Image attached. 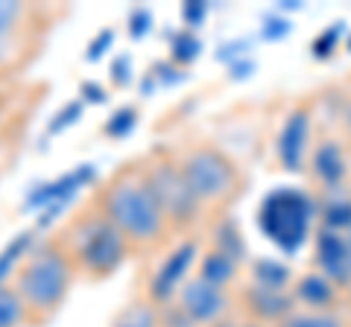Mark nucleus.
Returning a JSON list of instances; mask_svg holds the SVG:
<instances>
[{"instance_id":"nucleus-1","label":"nucleus","mask_w":351,"mask_h":327,"mask_svg":"<svg viewBox=\"0 0 351 327\" xmlns=\"http://www.w3.org/2000/svg\"><path fill=\"white\" fill-rule=\"evenodd\" d=\"M103 216L129 243H152L164 231V213L149 193L144 172H123L103 193Z\"/></svg>"},{"instance_id":"nucleus-2","label":"nucleus","mask_w":351,"mask_h":327,"mask_svg":"<svg viewBox=\"0 0 351 327\" xmlns=\"http://www.w3.org/2000/svg\"><path fill=\"white\" fill-rule=\"evenodd\" d=\"M313 222V202L311 196L295 187H276L263 196L258 208L261 234L278 246L284 254H295L311 237Z\"/></svg>"},{"instance_id":"nucleus-3","label":"nucleus","mask_w":351,"mask_h":327,"mask_svg":"<svg viewBox=\"0 0 351 327\" xmlns=\"http://www.w3.org/2000/svg\"><path fill=\"white\" fill-rule=\"evenodd\" d=\"M71 278H73V266L64 252L59 248H41L32 254L24 269L18 272V296L24 298L29 313L38 315H50L59 310V304L64 301L71 289Z\"/></svg>"},{"instance_id":"nucleus-4","label":"nucleus","mask_w":351,"mask_h":327,"mask_svg":"<svg viewBox=\"0 0 351 327\" xmlns=\"http://www.w3.org/2000/svg\"><path fill=\"white\" fill-rule=\"evenodd\" d=\"M129 239L106 220V216H91L80 225V234L73 239V254L82 269L94 278H106L126 260Z\"/></svg>"},{"instance_id":"nucleus-5","label":"nucleus","mask_w":351,"mask_h":327,"mask_svg":"<svg viewBox=\"0 0 351 327\" xmlns=\"http://www.w3.org/2000/svg\"><path fill=\"white\" fill-rule=\"evenodd\" d=\"M97 181V167L94 164H80L68 172H62L59 179H50L44 184H36L27 199H24V211H38L36 216V228L44 231L62 216V211L80 196L85 187H91Z\"/></svg>"},{"instance_id":"nucleus-6","label":"nucleus","mask_w":351,"mask_h":327,"mask_svg":"<svg viewBox=\"0 0 351 327\" xmlns=\"http://www.w3.org/2000/svg\"><path fill=\"white\" fill-rule=\"evenodd\" d=\"M182 176L188 181L191 193L202 202H217L228 196L237 184V170L223 152H217L211 146L193 149L182 164Z\"/></svg>"},{"instance_id":"nucleus-7","label":"nucleus","mask_w":351,"mask_h":327,"mask_svg":"<svg viewBox=\"0 0 351 327\" xmlns=\"http://www.w3.org/2000/svg\"><path fill=\"white\" fill-rule=\"evenodd\" d=\"M144 181L149 193L156 196L158 208L164 213V220H170L176 225H188L196 220V211H199V199L191 193L188 181L182 176V167L176 164H156L152 170L144 172Z\"/></svg>"},{"instance_id":"nucleus-8","label":"nucleus","mask_w":351,"mask_h":327,"mask_svg":"<svg viewBox=\"0 0 351 327\" xmlns=\"http://www.w3.org/2000/svg\"><path fill=\"white\" fill-rule=\"evenodd\" d=\"M196 260V243H182L176 246L173 252L161 260L158 272L149 278V301L152 304H167L176 292L184 287V278H188V272Z\"/></svg>"},{"instance_id":"nucleus-9","label":"nucleus","mask_w":351,"mask_h":327,"mask_svg":"<svg viewBox=\"0 0 351 327\" xmlns=\"http://www.w3.org/2000/svg\"><path fill=\"white\" fill-rule=\"evenodd\" d=\"M226 292L202 278L184 283L179 292V307L191 315L193 324H217L219 315L226 313Z\"/></svg>"},{"instance_id":"nucleus-10","label":"nucleus","mask_w":351,"mask_h":327,"mask_svg":"<svg viewBox=\"0 0 351 327\" xmlns=\"http://www.w3.org/2000/svg\"><path fill=\"white\" fill-rule=\"evenodd\" d=\"M316 260L322 266V275L328 280L348 283L351 280V254H348V237L346 231L322 228L316 234Z\"/></svg>"},{"instance_id":"nucleus-11","label":"nucleus","mask_w":351,"mask_h":327,"mask_svg":"<svg viewBox=\"0 0 351 327\" xmlns=\"http://www.w3.org/2000/svg\"><path fill=\"white\" fill-rule=\"evenodd\" d=\"M307 138H311V120L307 112H293L284 123L281 135H278V158L281 167L290 172H299L304 164V152H307Z\"/></svg>"},{"instance_id":"nucleus-12","label":"nucleus","mask_w":351,"mask_h":327,"mask_svg":"<svg viewBox=\"0 0 351 327\" xmlns=\"http://www.w3.org/2000/svg\"><path fill=\"white\" fill-rule=\"evenodd\" d=\"M249 307L261 322H284L293 310V298L287 292H278V289L252 287L249 289Z\"/></svg>"},{"instance_id":"nucleus-13","label":"nucleus","mask_w":351,"mask_h":327,"mask_svg":"<svg viewBox=\"0 0 351 327\" xmlns=\"http://www.w3.org/2000/svg\"><path fill=\"white\" fill-rule=\"evenodd\" d=\"M313 172L319 176L322 184H328V187H334V184L343 181V176H346V155H343V149H339L334 140H325V144L316 146V152H313Z\"/></svg>"},{"instance_id":"nucleus-14","label":"nucleus","mask_w":351,"mask_h":327,"mask_svg":"<svg viewBox=\"0 0 351 327\" xmlns=\"http://www.w3.org/2000/svg\"><path fill=\"white\" fill-rule=\"evenodd\" d=\"M295 298L304 301L307 307H316V313H322L334 301V283L325 275H304L295 283Z\"/></svg>"},{"instance_id":"nucleus-15","label":"nucleus","mask_w":351,"mask_h":327,"mask_svg":"<svg viewBox=\"0 0 351 327\" xmlns=\"http://www.w3.org/2000/svg\"><path fill=\"white\" fill-rule=\"evenodd\" d=\"M234 275H237V260H234V257H228V254H223V252H217V248L202 257L199 278L208 280L211 287L226 289V283H232Z\"/></svg>"},{"instance_id":"nucleus-16","label":"nucleus","mask_w":351,"mask_h":327,"mask_svg":"<svg viewBox=\"0 0 351 327\" xmlns=\"http://www.w3.org/2000/svg\"><path fill=\"white\" fill-rule=\"evenodd\" d=\"M32 239H36V231H21V234H15L9 243L0 248V289L6 287V280H9V275L18 269V263L24 260V254L32 248Z\"/></svg>"},{"instance_id":"nucleus-17","label":"nucleus","mask_w":351,"mask_h":327,"mask_svg":"<svg viewBox=\"0 0 351 327\" xmlns=\"http://www.w3.org/2000/svg\"><path fill=\"white\" fill-rule=\"evenodd\" d=\"M252 278H255V287H263V289L287 292L290 287V269L278 263V260H267V257L252 266Z\"/></svg>"},{"instance_id":"nucleus-18","label":"nucleus","mask_w":351,"mask_h":327,"mask_svg":"<svg viewBox=\"0 0 351 327\" xmlns=\"http://www.w3.org/2000/svg\"><path fill=\"white\" fill-rule=\"evenodd\" d=\"M199 53H202V38L196 36V32L191 29H179V32H173L170 36V62L173 64H191L199 59Z\"/></svg>"},{"instance_id":"nucleus-19","label":"nucleus","mask_w":351,"mask_h":327,"mask_svg":"<svg viewBox=\"0 0 351 327\" xmlns=\"http://www.w3.org/2000/svg\"><path fill=\"white\" fill-rule=\"evenodd\" d=\"M27 304L18 296V289L3 287L0 289V327H21L27 322Z\"/></svg>"},{"instance_id":"nucleus-20","label":"nucleus","mask_w":351,"mask_h":327,"mask_svg":"<svg viewBox=\"0 0 351 327\" xmlns=\"http://www.w3.org/2000/svg\"><path fill=\"white\" fill-rule=\"evenodd\" d=\"M138 123V108L135 105H120L117 112H112V117L103 123V135L112 140H123L132 135V129Z\"/></svg>"},{"instance_id":"nucleus-21","label":"nucleus","mask_w":351,"mask_h":327,"mask_svg":"<svg viewBox=\"0 0 351 327\" xmlns=\"http://www.w3.org/2000/svg\"><path fill=\"white\" fill-rule=\"evenodd\" d=\"M114 327H161L158 324V310L152 307V304H132V307H126L123 313L117 315Z\"/></svg>"},{"instance_id":"nucleus-22","label":"nucleus","mask_w":351,"mask_h":327,"mask_svg":"<svg viewBox=\"0 0 351 327\" xmlns=\"http://www.w3.org/2000/svg\"><path fill=\"white\" fill-rule=\"evenodd\" d=\"M82 114H85V103L82 100H73L68 105H62V112H56L50 117L47 135H59V132H64V129H71L73 123H80Z\"/></svg>"},{"instance_id":"nucleus-23","label":"nucleus","mask_w":351,"mask_h":327,"mask_svg":"<svg viewBox=\"0 0 351 327\" xmlns=\"http://www.w3.org/2000/svg\"><path fill=\"white\" fill-rule=\"evenodd\" d=\"M325 225L334 231H351V202L348 199H331L325 205Z\"/></svg>"},{"instance_id":"nucleus-24","label":"nucleus","mask_w":351,"mask_h":327,"mask_svg":"<svg viewBox=\"0 0 351 327\" xmlns=\"http://www.w3.org/2000/svg\"><path fill=\"white\" fill-rule=\"evenodd\" d=\"M281 327H343V322L331 313H290Z\"/></svg>"},{"instance_id":"nucleus-25","label":"nucleus","mask_w":351,"mask_h":327,"mask_svg":"<svg viewBox=\"0 0 351 327\" xmlns=\"http://www.w3.org/2000/svg\"><path fill=\"white\" fill-rule=\"evenodd\" d=\"M217 252H223V254L234 257V260H240V254H243V239H240L237 228L232 222L217 228Z\"/></svg>"},{"instance_id":"nucleus-26","label":"nucleus","mask_w":351,"mask_h":327,"mask_svg":"<svg viewBox=\"0 0 351 327\" xmlns=\"http://www.w3.org/2000/svg\"><path fill=\"white\" fill-rule=\"evenodd\" d=\"M152 24H156V15L149 12L147 6H135L129 12V18H126V27H129V38H135V41H141L147 36V32L152 29Z\"/></svg>"},{"instance_id":"nucleus-27","label":"nucleus","mask_w":351,"mask_h":327,"mask_svg":"<svg viewBox=\"0 0 351 327\" xmlns=\"http://www.w3.org/2000/svg\"><path fill=\"white\" fill-rule=\"evenodd\" d=\"M108 79H112L114 88H126L132 82V56L129 53H117L108 64Z\"/></svg>"},{"instance_id":"nucleus-28","label":"nucleus","mask_w":351,"mask_h":327,"mask_svg":"<svg viewBox=\"0 0 351 327\" xmlns=\"http://www.w3.org/2000/svg\"><path fill=\"white\" fill-rule=\"evenodd\" d=\"M339 36H343V24H331L322 36H316L313 38V56H319V59L331 56V53L337 50V44H339Z\"/></svg>"},{"instance_id":"nucleus-29","label":"nucleus","mask_w":351,"mask_h":327,"mask_svg":"<svg viewBox=\"0 0 351 327\" xmlns=\"http://www.w3.org/2000/svg\"><path fill=\"white\" fill-rule=\"evenodd\" d=\"M24 18V6L12 0H0V36H12V29Z\"/></svg>"},{"instance_id":"nucleus-30","label":"nucleus","mask_w":351,"mask_h":327,"mask_svg":"<svg viewBox=\"0 0 351 327\" xmlns=\"http://www.w3.org/2000/svg\"><path fill=\"white\" fill-rule=\"evenodd\" d=\"M112 44H114V29H112V27H106V29L97 32L91 41H88L85 59H88V62H100V59L106 56V50H112Z\"/></svg>"},{"instance_id":"nucleus-31","label":"nucleus","mask_w":351,"mask_h":327,"mask_svg":"<svg viewBox=\"0 0 351 327\" xmlns=\"http://www.w3.org/2000/svg\"><path fill=\"white\" fill-rule=\"evenodd\" d=\"M290 29H293V24L287 18H281V15H267L263 18V38L267 41H281V38H287L290 36Z\"/></svg>"},{"instance_id":"nucleus-32","label":"nucleus","mask_w":351,"mask_h":327,"mask_svg":"<svg viewBox=\"0 0 351 327\" xmlns=\"http://www.w3.org/2000/svg\"><path fill=\"white\" fill-rule=\"evenodd\" d=\"M205 15H208V3H202V0H188V3L182 6V24L188 27L191 32L196 27H202Z\"/></svg>"},{"instance_id":"nucleus-33","label":"nucleus","mask_w":351,"mask_h":327,"mask_svg":"<svg viewBox=\"0 0 351 327\" xmlns=\"http://www.w3.org/2000/svg\"><path fill=\"white\" fill-rule=\"evenodd\" d=\"M149 76L156 82H161V85H173V82H182L184 79V73L179 70V64H173V62H156L149 68Z\"/></svg>"},{"instance_id":"nucleus-34","label":"nucleus","mask_w":351,"mask_h":327,"mask_svg":"<svg viewBox=\"0 0 351 327\" xmlns=\"http://www.w3.org/2000/svg\"><path fill=\"white\" fill-rule=\"evenodd\" d=\"M246 50H249V41L246 38H234V41H226V44H219L217 59L226 62V64H234L240 59H246Z\"/></svg>"},{"instance_id":"nucleus-35","label":"nucleus","mask_w":351,"mask_h":327,"mask_svg":"<svg viewBox=\"0 0 351 327\" xmlns=\"http://www.w3.org/2000/svg\"><path fill=\"white\" fill-rule=\"evenodd\" d=\"M80 100H82V103H94V105H100V103H106V100H108V94H106V88H103L100 82L85 79V82L80 85Z\"/></svg>"},{"instance_id":"nucleus-36","label":"nucleus","mask_w":351,"mask_h":327,"mask_svg":"<svg viewBox=\"0 0 351 327\" xmlns=\"http://www.w3.org/2000/svg\"><path fill=\"white\" fill-rule=\"evenodd\" d=\"M228 70H232V79H249L252 70H255V62H252V59H240L234 64H228Z\"/></svg>"},{"instance_id":"nucleus-37","label":"nucleus","mask_w":351,"mask_h":327,"mask_svg":"<svg viewBox=\"0 0 351 327\" xmlns=\"http://www.w3.org/2000/svg\"><path fill=\"white\" fill-rule=\"evenodd\" d=\"M214 327H240V324H232V322H217ZM243 327H261V324H243Z\"/></svg>"},{"instance_id":"nucleus-38","label":"nucleus","mask_w":351,"mask_h":327,"mask_svg":"<svg viewBox=\"0 0 351 327\" xmlns=\"http://www.w3.org/2000/svg\"><path fill=\"white\" fill-rule=\"evenodd\" d=\"M6 38H9V36H0V56H3V47H6Z\"/></svg>"},{"instance_id":"nucleus-39","label":"nucleus","mask_w":351,"mask_h":327,"mask_svg":"<svg viewBox=\"0 0 351 327\" xmlns=\"http://www.w3.org/2000/svg\"><path fill=\"white\" fill-rule=\"evenodd\" d=\"M346 120H348V129H351V105H348V114H346Z\"/></svg>"},{"instance_id":"nucleus-40","label":"nucleus","mask_w":351,"mask_h":327,"mask_svg":"<svg viewBox=\"0 0 351 327\" xmlns=\"http://www.w3.org/2000/svg\"><path fill=\"white\" fill-rule=\"evenodd\" d=\"M346 237H348V254H351V231H346Z\"/></svg>"},{"instance_id":"nucleus-41","label":"nucleus","mask_w":351,"mask_h":327,"mask_svg":"<svg viewBox=\"0 0 351 327\" xmlns=\"http://www.w3.org/2000/svg\"><path fill=\"white\" fill-rule=\"evenodd\" d=\"M348 53H351V38H348Z\"/></svg>"}]
</instances>
